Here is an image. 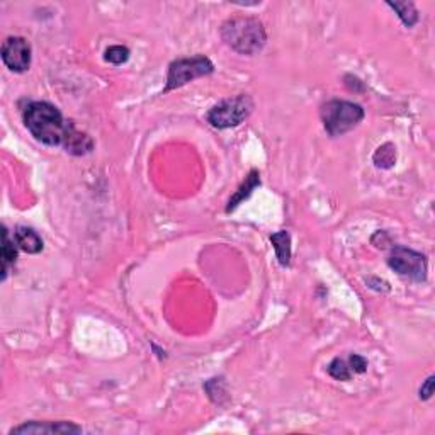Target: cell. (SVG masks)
<instances>
[{"mask_svg":"<svg viewBox=\"0 0 435 435\" xmlns=\"http://www.w3.org/2000/svg\"><path fill=\"white\" fill-rule=\"evenodd\" d=\"M22 121L38 141L48 146H63L73 126L58 107L45 101L29 102L22 111Z\"/></svg>","mask_w":435,"mask_h":435,"instance_id":"cell-1","label":"cell"},{"mask_svg":"<svg viewBox=\"0 0 435 435\" xmlns=\"http://www.w3.org/2000/svg\"><path fill=\"white\" fill-rule=\"evenodd\" d=\"M219 34L225 45L238 55H257L267 43L264 24L255 17H244V15L230 17L221 24Z\"/></svg>","mask_w":435,"mask_h":435,"instance_id":"cell-2","label":"cell"},{"mask_svg":"<svg viewBox=\"0 0 435 435\" xmlns=\"http://www.w3.org/2000/svg\"><path fill=\"white\" fill-rule=\"evenodd\" d=\"M319 116H322L323 128L326 133L332 138H337L357 128L363 122L365 111L361 104L332 99V101L323 104L319 109Z\"/></svg>","mask_w":435,"mask_h":435,"instance_id":"cell-3","label":"cell"},{"mask_svg":"<svg viewBox=\"0 0 435 435\" xmlns=\"http://www.w3.org/2000/svg\"><path fill=\"white\" fill-rule=\"evenodd\" d=\"M255 102L248 94H238L235 97L225 99L207 111L206 119L213 128L228 129L240 126L253 113Z\"/></svg>","mask_w":435,"mask_h":435,"instance_id":"cell-4","label":"cell"},{"mask_svg":"<svg viewBox=\"0 0 435 435\" xmlns=\"http://www.w3.org/2000/svg\"><path fill=\"white\" fill-rule=\"evenodd\" d=\"M213 72V61L204 55H196L191 56V58H177L168 65L167 84H165L164 94L187 86L189 82H192L196 79L211 75Z\"/></svg>","mask_w":435,"mask_h":435,"instance_id":"cell-5","label":"cell"},{"mask_svg":"<svg viewBox=\"0 0 435 435\" xmlns=\"http://www.w3.org/2000/svg\"><path fill=\"white\" fill-rule=\"evenodd\" d=\"M388 265L398 276L408 277L415 283H423L427 279L429 262L423 253L406 247H395L388 257Z\"/></svg>","mask_w":435,"mask_h":435,"instance_id":"cell-6","label":"cell"},{"mask_svg":"<svg viewBox=\"0 0 435 435\" xmlns=\"http://www.w3.org/2000/svg\"><path fill=\"white\" fill-rule=\"evenodd\" d=\"M31 49L29 41L21 36H10L2 43L0 56H2L3 65L14 73H24L31 67Z\"/></svg>","mask_w":435,"mask_h":435,"instance_id":"cell-7","label":"cell"},{"mask_svg":"<svg viewBox=\"0 0 435 435\" xmlns=\"http://www.w3.org/2000/svg\"><path fill=\"white\" fill-rule=\"evenodd\" d=\"M82 427L73 422H24L22 425L14 427L9 435H28V434H80Z\"/></svg>","mask_w":435,"mask_h":435,"instance_id":"cell-8","label":"cell"},{"mask_svg":"<svg viewBox=\"0 0 435 435\" xmlns=\"http://www.w3.org/2000/svg\"><path fill=\"white\" fill-rule=\"evenodd\" d=\"M257 187H260V174L259 171L253 168V171H250L248 175L245 177V180L242 182V186L237 189V192L230 198L228 204H226V213H232V211L237 209L242 203L247 201Z\"/></svg>","mask_w":435,"mask_h":435,"instance_id":"cell-9","label":"cell"},{"mask_svg":"<svg viewBox=\"0 0 435 435\" xmlns=\"http://www.w3.org/2000/svg\"><path fill=\"white\" fill-rule=\"evenodd\" d=\"M14 240L22 252L31 253V255L40 253L43 250V240H41V237L33 228H28V226H17L14 232Z\"/></svg>","mask_w":435,"mask_h":435,"instance_id":"cell-10","label":"cell"},{"mask_svg":"<svg viewBox=\"0 0 435 435\" xmlns=\"http://www.w3.org/2000/svg\"><path fill=\"white\" fill-rule=\"evenodd\" d=\"M63 148L67 150L68 153H72V155L82 157V155H87V153H90L92 150H94V140H92L88 134L77 129L75 125H73L70 133H68L67 141H65Z\"/></svg>","mask_w":435,"mask_h":435,"instance_id":"cell-11","label":"cell"},{"mask_svg":"<svg viewBox=\"0 0 435 435\" xmlns=\"http://www.w3.org/2000/svg\"><path fill=\"white\" fill-rule=\"evenodd\" d=\"M17 244L15 240H13L9 235V230L6 226H2V280L7 279V274H9V269L13 267L17 260Z\"/></svg>","mask_w":435,"mask_h":435,"instance_id":"cell-12","label":"cell"},{"mask_svg":"<svg viewBox=\"0 0 435 435\" xmlns=\"http://www.w3.org/2000/svg\"><path fill=\"white\" fill-rule=\"evenodd\" d=\"M271 244L276 250V257L283 267H287L291 264V235L286 230H280L274 235H271Z\"/></svg>","mask_w":435,"mask_h":435,"instance_id":"cell-13","label":"cell"},{"mask_svg":"<svg viewBox=\"0 0 435 435\" xmlns=\"http://www.w3.org/2000/svg\"><path fill=\"white\" fill-rule=\"evenodd\" d=\"M386 6L395 10L396 15L400 17V21H402L406 28H413L418 22V19H420L413 2H386Z\"/></svg>","mask_w":435,"mask_h":435,"instance_id":"cell-14","label":"cell"},{"mask_svg":"<svg viewBox=\"0 0 435 435\" xmlns=\"http://www.w3.org/2000/svg\"><path fill=\"white\" fill-rule=\"evenodd\" d=\"M372 160H374L376 167L379 168H391L393 165H395L396 161V148L393 143H384L381 145L379 148L376 150L374 157H372Z\"/></svg>","mask_w":435,"mask_h":435,"instance_id":"cell-15","label":"cell"},{"mask_svg":"<svg viewBox=\"0 0 435 435\" xmlns=\"http://www.w3.org/2000/svg\"><path fill=\"white\" fill-rule=\"evenodd\" d=\"M129 55H131L129 48H126V46H121V45H114V46H109V48L104 52V60H106L107 63L122 65L129 60Z\"/></svg>","mask_w":435,"mask_h":435,"instance_id":"cell-16","label":"cell"},{"mask_svg":"<svg viewBox=\"0 0 435 435\" xmlns=\"http://www.w3.org/2000/svg\"><path fill=\"white\" fill-rule=\"evenodd\" d=\"M326 371H329V374L337 381H349L350 379V367L347 364H345V361L340 359V357L333 359L332 363L329 364V367H326Z\"/></svg>","mask_w":435,"mask_h":435,"instance_id":"cell-17","label":"cell"},{"mask_svg":"<svg viewBox=\"0 0 435 435\" xmlns=\"http://www.w3.org/2000/svg\"><path fill=\"white\" fill-rule=\"evenodd\" d=\"M349 363H350V369H352L356 374H363V372L367 371V359L363 356H359V354H352V356L349 357Z\"/></svg>","mask_w":435,"mask_h":435,"instance_id":"cell-18","label":"cell"},{"mask_svg":"<svg viewBox=\"0 0 435 435\" xmlns=\"http://www.w3.org/2000/svg\"><path fill=\"white\" fill-rule=\"evenodd\" d=\"M434 391H435V377L429 376L425 381H423L420 391H418V398L423 400V402H427V400L432 398Z\"/></svg>","mask_w":435,"mask_h":435,"instance_id":"cell-19","label":"cell"}]
</instances>
